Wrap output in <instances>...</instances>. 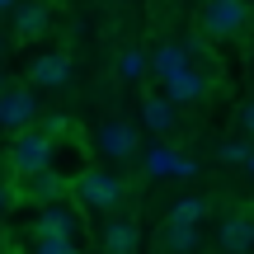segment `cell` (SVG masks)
<instances>
[{
    "mask_svg": "<svg viewBox=\"0 0 254 254\" xmlns=\"http://www.w3.org/2000/svg\"><path fill=\"white\" fill-rule=\"evenodd\" d=\"M71 193H75V202L90 207V212H113L127 198V184L109 170V165H85V170L71 174Z\"/></svg>",
    "mask_w": 254,
    "mask_h": 254,
    "instance_id": "cell-1",
    "label": "cell"
},
{
    "mask_svg": "<svg viewBox=\"0 0 254 254\" xmlns=\"http://www.w3.org/2000/svg\"><path fill=\"white\" fill-rule=\"evenodd\" d=\"M52 160H57V136H47L43 127L14 132V146H9V170H14V179L38 174V170H52Z\"/></svg>",
    "mask_w": 254,
    "mask_h": 254,
    "instance_id": "cell-2",
    "label": "cell"
},
{
    "mask_svg": "<svg viewBox=\"0 0 254 254\" xmlns=\"http://www.w3.org/2000/svg\"><path fill=\"white\" fill-rule=\"evenodd\" d=\"M198 28L207 43H226V38H240L250 28V5L245 0H207L198 14Z\"/></svg>",
    "mask_w": 254,
    "mask_h": 254,
    "instance_id": "cell-3",
    "label": "cell"
},
{
    "mask_svg": "<svg viewBox=\"0 0 254 254\" xmlns=\"http://www.w3.org/2000/svg\"><path fill=\"white\" fill-rule=\"evenodd\" d=\"M90 146H94V155H99V160L123 165V160H132V155L141 151V136H136L132 123H123V118H104L99 127H94Z\"/></svg>",
    "mask_w": 254,
    "mask_h": 254,
    "instance_id": "cell-4",
    "label": "cell"
},
{
    "mask_svg": "<svg viewBox=\"0 0 254 254\" xmlns=\"http://www.w3.org/2000/svg\"><path fill=\"white\" fill-rule=\"evenodd\" d=\"M80 231H85L80 207H71L66 198H57V202H47V207H38L28 236H33V240L38 236H52V240H75V245H80Z\"/></svg>",
    "mask_w": 254,
    "mask_h": 254,
    "instance_id": "cell-5",
    "label": "cell"
},
{
    "mask_svg": "<svg viewBox=\"0 0 254 254\" xmlns=\"http://www.w3.org/2000/svg\"><path fill=\"white\" fill-rule=\"evenodd\" d=\"M71 193V179L57 170H38V174H24V179H14V202H38V207H47V202L66 198Z\"/></svg>",
    "mask_w": 254,
    "mask_h": 254,
    "instance_id": "cell-6",
    "label": "cell"
},
{
    "mask_svg": "<svg viewBox=\"0 0 254 254\" xmlns=\"http://www.w3.org/2000/svg\"><path fill=\"white\" fill-rule=\"evenodd\" d=\"M38 123V94L14 85V90H0V127L5 132H24Z\"/></svg>",
    "mask_w": 254,
    "mask_h": 254,
    "instance_id": "cell-7",
    "label": "cell"
},
{
    "mask_svg": "<svg viewBox=\"0 0 254 254\" xmlns=\"http://www.w3.org/2000/svg\"><path fill=\"white\" fill-rule=\"evenodd\" d=\"M165 99L174 104V109H184V104H202L207 99V90H212V80L198 71V66H179L174 75H165Z\"/></svg>",
    "mask_w": 254,
    "mask_h": 254,
    "instance_id": "cell-8",
    "label": "cell"
},
{
    "mask_svg": "<svg viewBox=\"0 0 254 254\" xmlns=\"http://www.w3.org/2000/svg\"><path fill=\"white\" fill-rule=\"evenodd\" d=\"M28 80L38 85V90H62L66 80H71V57L66 52H43L28 62Z\"/></svg>",
    "mask_w": 254,
    "mask_h": 254,
    "instance_id": "cell-9",
    "label": "cell"
},
{
    "mask_svg": "<svg viewBox=\"0 0 254 254\" xmlns=\"http://www.w3.org/2000/svg\"><path fill=\"white\" fill-rule=\"evenodd\" d=\"M217 245L226 250V254H250L254 250V217H245V212L226 217L221 231H217Z\"/></svg>",
    "mask_w": 254,
    "mask_h": 254,
    "instance_id": "cell-10",
    "label": "cell"
},
{
    "mask_svg": "<svg viewBox=\"0 0 254 254\" xmlns=\"http://www.w3.org/2000/svg\"><path fill=\"white\" fill-rule=\"evenodd\" d=\"M47 24H52V9H47L43 0H33V5H19V9H14V33H19V43L43 38Z\"/></svg>",
    "mask_w": 254,
    "mask_h": 254,
    "instance_id": "cell-11",
    "label": "cell"
},
{
    "mask_svg": "<svg viewBox=\"0 0 254 254\" xmlns=\"http://www.w3.org/2000/svg\"><path fill=\"white\" fill-rule=\"evenodd\" d=\"M136 221L127 217H113L109 226H104V254H136Z\"/></svg>",
    "mask_w": 254,
    "mask_h": 254,
    "instance_id": "cell-12",
    "label": "cell"
},
{
    "mask_svg": "<svg viewBox=\"0 0 254 254\" xmlns=\"http://www.w3.org/2000/svg\"><path fill=\"white\" fill-rule=\"evenodd\" d=\"M179 66H189V47L184 43H165V47H155V57H146V71H151L155 80L174 75Z\"/></svg>",
    "mask_w": 254,
    "mask_h": 254,
    "instance_id": "cell-13",
    "label": "cell"
},
{
    "mask_svg": "<svg viewBox=\"0 0 254 254\" xmlns=\"http://www.w3.org/2000/svg\"><path fill=\"white\" fill-rule=\"evenodd\" d=\"M141 118H146L151 132H170L174 127V104L165 99V94H146L141 99Z\"/></svg>",
    "mask_w": 254,
    "mask_h": 254,
    "instance_id": "cell-14",
    "label": "cell"
},
{
    "mask_svg": "<svg viewBox=\"0 0 254 254\" xmlns=\"http://www.w3.org/2000/svg\"><path fill=\"white\" fill-rule=\"evenodd\" d=\"M202 217H207V202H202V198H189V193L170 207V221H174V226H202Z\"/></svg>",
    "mask_w": 254,
    "mask_h": 254,
    "instance_id": "cell-15",
    "label": "cell"
},
{
    "mask_svg": "<svg viewBox=\"0 0 254 254\" xmlns=\"http://www.w3.org/2000/svg\"><path fill=\"white\" fill-rule=\"evenodd\" d=\"M165 245H170L174 254H189L193 245H198V226H174V221H170V231H165Z\"/></svg>",
    "mask_w": 254,
    "mask_h": 254,
    "instance_id": "cell-16",
    "label": "cell"
},
{
    "mask_svg": "<svg viewBox=\"0 0 254 254\" xmlns=\"http://www.w3.org/2000/svg\"><path fill=\"white\" fill-rule=\"evenodd\" d=\"M28 254H80V245H75V240H52V236H38V240H28Z\"/></svg>",
    "mask_w": 254,
    "mask_h": 254,
    "instance_id": "cell-17",
    "label": "cell"
},
{
    "mask_svg": "<svg viewBox=\"0 0 254 254\" xmlns=\"http://www.w3.org/2000/svg\"><path fill=\"white\" fill-rule=\"evenodd\" d=\"M217 160H221V165H245V160H250V146H245V141H221Z\"/></svg>",
    "mask_w": 254,
    "mask_h": 254,
    "instance_id": "cell-18",
    "label": "cell"
},
{
    "mask_svg": "<svg viewBox=\"0 0 254 254\" xmlns=\"http://www.w3.org/2000/svg\"><path fill=\"white\" fill-rule=\"evenodd\" d=\"M118 71L127 75V80H136V75H146V52H123Z\"/></svg>",
    "mask_w": 254,
    "mask_h": 254,
    "instance_id": "cell-19",
    "label": "cell"
},
{
    "mask_svg": "<svg viewBox=\"0 0 254 254\" xmlns=\"http://www.w3.org/2000/svg\"><path fill=\"white\" fill-rule=\"evenodd\" d=\"M14 207V184H0V217Z\"/></svg>",
    "mask_w": 254,
    "mask_h": 254,
    "instance_id": "cell-20",
    "label": "cell"
},
{
    "mask_svg": "<svg viewBox=\"0 0 254 254\" xmlns=\"http://www.w3.org/2000/svg\"><path fill=\"white\" fill-rule=\"evenodd\" d=\"M240 127H245V132H250V136H254V99H250V104H245V113H240Z\"/></svg>",
    "mask_w": 254,
    "mask_h": 254,
    "instance_id": "cell-21",
    "label": "cell"
},
{
    "mask_svg": "<svg viewBox=\"0 0 254 254\" xmlns=\"http://www.w3.org/2000/svg\"><path fill=\"white\" fill-rule=\"evenodd\" d=\"M5 9H14V0H0V14H5Z\"/></svg>",
    "mask_w": 254,
    "mask_h": 254,
    "instance_id": "cell-22",
    "label": "cell"
},
{
    "mask_svg": "<svg viewBox=\"0 0 254 254\" xmlns=\"http://www.w3.org/2000/svg\"><path fill=\"white\" fill-rule=\"evenodd\" d=\"M0 90H5V75H0Z\"/></svg>",
    "mask_w": 254,
    "mask_h": 254,
    "instance_id": "cell-23",
    "label": "cell"
}]
</instances>
